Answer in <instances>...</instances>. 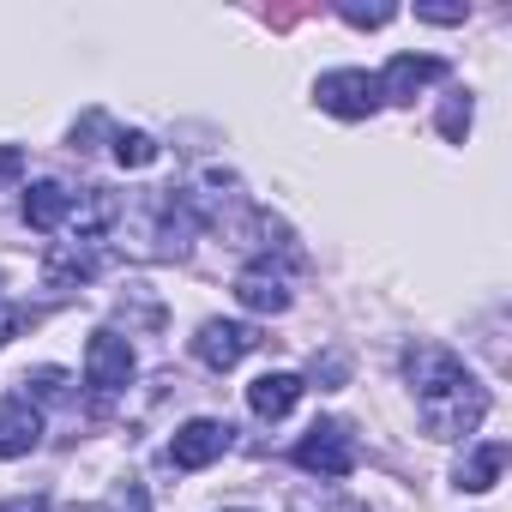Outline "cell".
I'll list each match as a JSON object with an SVG mask.
<instances>
[{"mask_svg": "<svg viewBox=\"0 0 512 512\" xmlns=\"http://www.w3.org/2000/svg\"><path fill=\"white\" fill-rule=\"evenodd\" d=\"M404 380L416 398V416L428 428V440H470L488 416V392L476 386V374L446 350V344H410L404 350Z\"/></svg>", "mask_w": 512, "mask_h": 512, "instance_id": "6da1fadb", "label": "cell"}, {"mask_svg": "<svg viewBox=\"0 0 512 512\" xmlns=\"http://www.w3.org/2000/svg\"><path fill=\"white\" fill-rule=\"evenodd\" d=\"M121 223H127V253H139V260H187L199 235V211L175 187L139 193L133 205H121Z\"/></svg>", "mask_w": 512, "mask_h": 512, "instance_id": "7a4b0ae2", "label": "cell"}, {"mask_svg": "<svg viewBox=\"0 0 512 512\" xmlns=\"http://www.w3.org/2000/svg\"><path fill=\"white\" fill-rule=\"evenodd\" d=\"M296 464L308 476H320V482H344L356 470V434H350V422H332V416L314 422L302 434V446H296Z\"/></svg>", "mask_w": 512, "mask_h": 512, "instance_id": "3957f363", "label": "cell"}, {"mask_svg": "<svg viewBox=\"0 0 512 512\" xmlns=\"http://www.w3.org/2000/svg\"><path fill=\"white\" fill-rule=\"evenodd\" d=\"M314 97H320V109L338 115V121H368V115L380 109V79L362 73V67H338V73H326V79L314 85Z\"/></svg>", "mask_w": 512, "mask_h": 512, "instance_id": "277c9868", "label": "cell"}, {"mask_svg": "<svg viewBox=\"0 0 512 512\" xmlns=\"http://www.w3.org/2000/svg\"><path fill=\"white\" fill-rule=\"evenodd\" d=\"M127 380H133V344L121 332H91V344H85V386L97 398H115V392H127Z\"/></svg>", "mask_w": 512, "mask_h": 512, "instance_id": "5b68a950", "label": "cell"}, {"mask_svg": "<svg viewBox=\"0 0 512 512\" xmlns=\"http://www.w3.org/2000/svg\"><path fill=\"white\" fill-rule=\"evenodd\" d=\"M229 446H235V428L217 422V416H199V422L175 428V440H169V464H175V470H205V464H217Z\"/></svg>", "mask_w": 512, "mask_h": 512, "instance_id": "8992f818", "label": "cell"}, {"mask_svg": "<svg viewBox=\"0 0 512 512\" xmlns=\"http://www.w3.org/2000/svg\"><path fill=\"white\" fill-rule=\"evenodd\" d=\"M247 350H260V332L241 326V320H205V326H199V338H193V356H199L211 374L235 368Z\"/></svg>", "mask_w": 512, "mask_h": 512, "instance_id": "52a82bcc", "label": "cell"}, {"mask_svg": "<svg viewBox=\"0 0 512 512\" xmlns=\"http://www.w3.org/2000/svg\"><path fill=\"white\" fill-rule=\"evenodd\" d=\"M380 79V103H416V91H428L434 79H446V61L440 55H392Z\"/></svg>", "mask_w": 512, "mask_h": 512, "instance_id": "ba28073f", "label": "cell"}, {"mask_svg": "<svg viewBox=\"0 0 512 512\" xmlns=\"http://www.w3.org/2000/svg\"><path fill=\"white\" fill-rule=\"evenodd\" d=\"M43 446V410L25 392L0 398V458H31Z\"/></svg>", "mask_w": 512, "mask_h": 512, "instance_id": "9c48e42d", "label": "cell"}, {"mask_svg": "<svg viewBox=\"0 0 512 512\" xmlns=\"http://www.w3.org/2000/svg\"><path fill=\"white\" fill-rule=\"evenodd\" d=\"M103 272V253L91 247V241H55L49 253H43V284L49 290H79V284H91Z\"/></svg>", "mask_w": 512, "mask_h": 512, "instance_id": "30bf717a", "label": "cell"}, {"mask_svg": "<svg viewBox=\"0 0 512 512\" xmlns=\"http://www.w3.org/2000/svg\"><path fill=\"white\" fill-rule=\"evenodd\" d=\"M115 223H121V193H109V187H85V193H73V211H67L73 241H91V247H97Z\"/></svg>", "mask_w": 512, "mask_h": 512, "instance_id": "8fae6325", "label": "cell"}, {"mask_svg": "<svg viewBox=\"0 0 512 512\" xmlns=\"http://www.w3.org/2000/svg\"><path fill=\"white\" fill-rule=\"evenodd\" d=\"M235 302L247 314H290V284L272 272V266H247L235 278Z\"/></svg>", "mask_w": 512, "mask_h": 512, "instance_id": "7c38bea8", "label": "cell"}, {"mask_svg": "<svg viewBox=\"0 0 512 512\" xmlns=\"http://www.w3.org/2000/svg\"><path fill=\"white\" fill-rule=\"evenodd\" d=\"M296 398H302V380L296 374H260V380L247 386V404H253V416H260V422H284L296 410Z\"/></svg>", "mask_w": 512, "mask_h": 512, "instance_id": "4fadbf2b", "label": "cell"}, {"mask_svg": "<svg viewBox=\"0 0 512 512\" xmlns=\"http://www.w3.org/2000/svg\"><path fill=\"white\" fill-rule=\"evenodd\" d=\"M67 211H73V193L61 187V181H37V187H25V223L31 229H61L67 223Z\"/></svg>", "mask_w": 512, "mask_h": 512, "instance_id": "5bb4252c", "label": "cell"}, {"mask_svg": "<svg viewBox=\"0 0 512 512\" xmlns=\"http://www.w3.org/2000/svg\"><path fill=\"white\" fill-rule=\"evenodd\" d=\"M500 470H506V446H500V440H488V446H476V452L452 470V482H458V488H470V494H488V488L500 482Z\"/></svg>", "mask_w": 512, "mask_h": 512, "instance_id": "9a60e30c", "label": "cell"}, {"mask_svg": "<svg viewBox=\"0 0 512 512\" xmlns=\"http://www.w3.org/2000/svg\"><path fill=\"white\" fill-rule=\"evenodd\" d=\"M19 386H25V398H31V404H37V398H43V404H67L73 374H67V368H31Z\"/></svg>", "mask_w": 512, "mask_h": 512, "instance_id": "2e32d148", "label": "cell"}, {"mask_svg": "<svg viewBox=\"0 0 512 512\" xmlns=\"http://www.w3.org/2000/svg\"><path fill=\"white\" fill-rule=\"evenodd\" d=\"M115 163H121V169H151V163H157V139L121 127V133H115Z\"/></svg>", "mask_w": 512, "mask_h": 512, "instance_id": "e0dca14e", "label": "cell"}, {"mask_svg": "<svg viewBox=\"0 0 512 512\" xmlns=\"http://www.w3.org/2000/svg\"><path fill=\"white\" fill-rule=\"evenodd\" d=\"M308 380H314L320 392H338V386L350 380V356H344V350H326V356H314V368H308Z\"/></svg>", "mask_w": 512, "mask_h": 512, "instance_id": "ac0fdd59", "label": "cell"}, {"mask_svg": "<svg viewBox=\"0 0 512 512\" xmlns=\"http://www.w3.org/2000/svg\"><path fill=\"white\" fill-rule=\"evenodd\" d=\"M440 133H446L452 145H464V133H470V97H464V91L446 97V109H440Z\"/></svg>", "mask_w": 512, "mask_h": 512, "instance_id": "d6986e66", "label": "cell"}, {"mask_svg": "<svg viewBox=\"0 0 512 512\" xmlns=\"http://www.w3.org/2000/svg\"><path fill=\"white\" fill-rule=\"evenodd\" d=\"M290 512H368V506L338 500V494H296V500H290Z\"/></svg>", "mask_w": 512, "mask_h": 512, "instance_id": "ffe728a7", "label": "cell"}, {"mask_svg": "<svg viewBox=\"0 0 512 512\" xmlns=\"http://www.w3.org/2000/svg\"><path fill=\"white\" fill-rule=\"evenodd\" d=\"M338 19H350V25H386V19H398V7H362V0H344Z\"/></svg>", "mask_w": 512, "mask_h": 512, "instance_id": "44dd1931", "label": "cell"}, {"mask_svg": "<svg viewBox=\"0 0 512 512\" xmlns=\"http://www.w3.org/2000/svg\"><path fill=\"white\" fill-rule=\"evenodd\" d=\"M109 506H115V512H151V506H145V488H139L133 476L115 488V500H109Z\"/></svg>", "mask_w": 512, "mask_h": 512, "instance_id": "7402d4cb", "label": "cell"}, {"mask_svg": "<svg viewBox=\"0 0 512 512\" xmlns=\"http://www.w3.org/2000/svg\"><path fill=\"white\" fill-rule=\"evenodd\" d=\"M25 326H37V308H0V344L13 332H25Z\"/></svg>", "mask_w": 512, "mask_h": 512, "instance_id": "603a6c76", "label": "cell"}, {"mask_svg": "<svg viewBox=\"0 0 512 512\" xmlns=\"http://www.w3.org/2000/svg\"><path fill=\"white\" fill-rule=\"evenodd\" d=\"M19 175H25V151L19 145H0V187L19 181Z\"/></svg>", "mask_w": 512, "mask_h": 512, "instance_id": "cb8c5ba5", "label": "cell"}, {"mask_svg": "<svg viewBox=\"0 0 512 512\" xmlns=\"http://www.w3.org/2000/svg\"><path fill=\"white\" fill-rule=\"evenodd\" d=\"M416 19H428V25H464V7H416Z\"/></svg>", "mask_w": 512, "mask_h": 512, "instance_id": "d4e9b609", "label": "cell"}, {"mask_svg": "<svg viewBox=\"0 0 512 512\" xmlns=\"http://www.w3.org/2000/svg\"><path fill=\"white\" fill-rule=\"evenodd\" d=\"M0 512H49L43 494H19V500H0Z\"/></svg>", "mask_w": 512, "mask_h": 512, "instance_id": "484cf974", "label": "cell"}, {"mask_svg": "<svg viewBox=\"0 0 512 512\" xmlns=\"http://www.w3.org/2000/svg\"><path fill=\"white\" fill-rule=\"evenodd\" d=\"M235 512H241V506H235Z\"/></svg>", "mask_w": 512, "mask_h": 512, "instance_id": "4316f807", "label": "cell"}]
</instances>
